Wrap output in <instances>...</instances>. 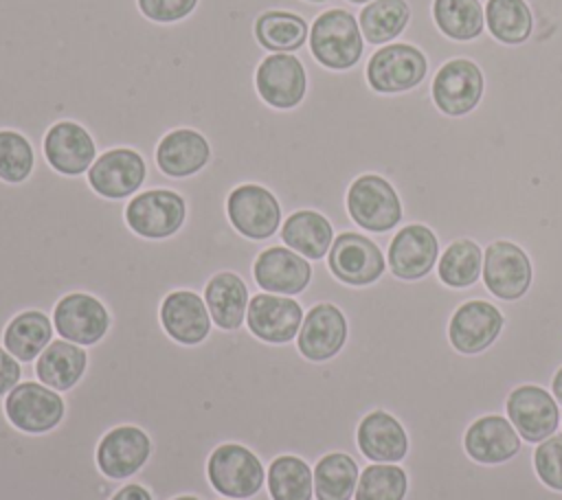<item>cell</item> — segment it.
Returning a JSON list of instances; mask_svg holds the SVG:
<instances>
[{
    "label": "cell",
    "instance_id": "obj_29",
    "mask_svg": "<svg viewBox=\"0 0 562 500\" xmlns=\"http://www.w3.org/2000/svg\"><path fill=\"white\" fill-rule=\"evenodd\" d=\"M53 318L40 309L15 314L2 333V346L22 364H33L55 338Z\"/></svg>",
    "mask_w": 562,
    "mask_h": 500
},
{
    "label": "cell",
    "instance_id": "obj_1",
    "mask_svg": "<svg viewBox=\"0 0 562 500\" xmlns=\"http://www.w3.org/2000/svg\"><path fill=\"white\" fill-rule=\"evenodd\" d=\"M310 53L327 70L342 72L360 64L364 37L353 11L329 7L310 22Z\"/></svg>",
    "mask_w": 562,
    "mask_h": 500
},
{
    "label": "cell",
    "instance_id": "obj_14",
    "mask_svg": "<svg viewBox=\"0 0 562 500\" xmlns=\"http://www.w3.org/2000/svg\"><path fill=\"white\" fill-rule=\"evenodd\" d=\"M53 325L59 338L79 346H92L105 338L112 318L103 300L88 292H70L53 307Z\"/></svg>",
    "mask_w": 562,
    "mask_h": 500
},
{
    "label": "cell",
    "instance_id": "obj_7",
    "mask_svg": "<svg viewBox=\"0 0 562 500\" xmlns=\"http://www.w3.org/2000/svg\"><path fill=\"white\" fill-rule=\"evenodd\" d=\"M428 75L426 55L406 42L384 44L364 64V79L378 94H397L417 88Z\"/></svg>",
    "mask_w": 562,
    "mask_h": 500
},
{
    "label": "cell",
    "instance_id": "obj_44",
    "mask_svg": "<svg viewBox=\"0 0 562 500\" xmlns=\"http://www.w3.org/2000/svg\"><path fill=\"white\" fill-rule=\"evenodd\" d=\"M171 500H202L200 496H193V493H182V496H176Z\"/></svg>",
    "mask_w": 562,
    "mask_h": 500
},
{
    "label": "cell",
    "instance_id": "obj_26",
    "mask_svg": "<svg viewBox=\"0 0 562 500\" xmlns=\"http://www.w3.org/2000/svg\"><path fill=\"white\" fill-rule=\"evenodd\" d=\"M277 237L283 246L307 261H323L334 243L336 230L323 213L314 208H299L283 219Z\"/></svg>",
    "mask_w": 562,
    "mask_h": 500
},
{
    "label": "cell",
    "instance_id": "obj_2",
    "mask_svg": "<svg viewBox=\"0 0 562 500\" xmlns=\"http://www.w3.org/2000/svg\"><path fill=\"white\" fill-rule=\"evenodd\" d=\"M151 456V439L138 425H116L108 430L94 447V476L68 500H81L103 476L108 480H130Z\"/></svg>",
    "mask_w": 562,
    "mask_h": 500
},
{
    "label": "cell",
    "instance_id": "obj_11",
    "mask_svg": "<svg viewBox=\"0 0 562 500\" xmlns=\"http://www.w3.org/2000/svg\"><path fill=\"white\" fill-rule=\"evenodd\" d=\"M86 180L90 189L105 200H130L147 180V162L136 149L112 147L97 156Z\"/></svg>",
    "mask_w": 562,
    "mask_h": 500
},
{
    "label": "cell",
    "instance_id": "obj_42",
    "mask_svg": "<svg viewBox=\"0 0 562 500\" xmlns=\"http://www.w3.org/2000/svg\"><path fill=\"white\" fill-rule=\"evenodd\" d=\"M110 500H154V496H151V491H149L145 485L130 480V482L121 485V487L110 496Z\"/></svg>",
    "mask_w": 562,
    "mask_h": 500
},
{
    "label": "cell",
    "instance_id": "obj_41",
    "mask_svg": "<svg viewBox=\"0 0 562 500\" xmlns=\"http://www.w3.org/2000/svg\"><path fill=\"white\" fill-rule=\"evenodd\" d=\"M22 379H24L22 362H18V360L0 344V399H4Z\"/></svg>",
    "mask_w": 562,
    "mask_h": 500
},
{
    "label": "cell",
    "instance_id": "obj_27",
    "mask_svg": "<svg viewBox=\"0 0 562 500\" xmlns=\"http://www.w3.org/2000/svg\"><path fill=\"white\" fill-rule=\"evenodd\" d=\"M202 296L217 329L235 331L246 325V309L252 294L239 274L228 270L213 274L204 285Z\"/></svg>",
    "mask_w": 562,
    "mask_h": 500
},
{
    "label": "cell",
    "instance_id": "obj_18",
    "mask_svg": "<svg viewBox=\"0 0 562 500\" xmlns=\"http://www.w3.org/2000/svg\"><path fill=\"white\" fill-rule=\"evenodd\" d=\"M439 239L426 224H404L389 241V272L400 281H422L428 276L439 257Z\"/></svg>",
    "mask_w": 562,
    "mask_h": 500
},
{
    "label": "cell",
    "instance_id": "obj_36",
    "mask_svg": "<svg viewBox=\"0 0 562 500\" xmlns=\"http://www.w3.org/2000/svg\"><path fill=\"white\" fill-rule=\"evenodd\" d=\"M432 20L454 42H470L483 33L485 11L479 0H432Z\"/></svg>",
    "mask_w": 562,
    "mask_h": 500
},
{
    "label": "cell",
    "instance_id": "obj_4",
    "mask_svg": "<svg viewBox=\"0 0 562 500\" xmlns=\"http://www.w3.org/2000/svg\"><path fill=\"white\" fill-rule=\"evenodd\" d=\"M206 480L222 498L248 500L266 487V465L250 447L222 443L206 458Z\"/></svg>",
    "mask_w": 562,
    "mask_h": 500
},
{
    "label": "cell",
    "instance_id": "obj_34",
    "mask_svg": "<svg viewBox=\"0 0 562 500\" xmlns=\"http://www.w3.org/2000/svg\"><path fill=\"white\" fill-rule=\"evenodd\" d=\"M411 22L406 0H373L358 13V24L369 46H384L400 37Z\"/></svg>",
    "mask_w": 562,
    "mask_h": 500
},
{
    "label": "cell",
    "instance_id": "obj_6",
    "mask_svg": "<svg viewBox=\"0 0 562 500\" xmlns=\"http://www.w3.org/2000/svg\"><path fill=\"white\" fill-rule=\"evenodd\" d=\"M226 217L231 226L250 241L281 243L277 232L283 224V211L277 195L263 184H239L226 197Z\"/></svg>",
    "mask_w": 562,
    "mask_h": 500
},
{
    "label": "cell",
    "instance_id": "obj_30",
    "mask_svg": "<svg viewBox=\"0 0 562 500\" xmlns=\"http://www.w3.org/2000/svg\"><path fill=\"white\" fill-rule=\"evenodd\" d=\"M252 33L266 53H299L310 37V22L294 11L268 9L257 15Z\"/></svg>",
    "mask_w": 562,
    "mask_h": 500
},
{
    "label": "cell",
    "instance_id": "obj_33",
    "mask_svg": "<svg viewBox=\"0 0 562 500\" xmlns=\"http://www.w3.org/2000/svg\"><path fill=\"white\" fill-rule=\"evenodd\" d=\"M358 461L347 452H329L314 465V498L316 500H351L360 478Z\"/></svg>",
    "mask_w": 562,
    "mask_h": 500
},
{
    "label": "cell",
    "instance_id": "obj_37",
    "mask_svg": "<svg viewBox=\"0 0 562 500\" xmlns=\"http://www.w3.org/2000/svg\"><path fill=\"white\" fill-rule=\"evenodd\" d=\"M408 474L397 463H367L360 469L353 500H404Z\"/></svg>",
    "mask_w": 562,
    "mask_h": 500
},
{
    "label": "cell",
    "instance_id": "obj_47",
    "mask_svg": "<svg viewBox=\"0 0 562 500\" xmlns=\"http://www.w3.org/2000/svg\"><path fill=\"white\" fill-rule=\"evenodd\" d=\"M217 500H233V498H217Z\"/></svg>",
    "mask_w": 562,
    "mask_h": 500
},
{
    "label": "cell",
    "instance_id": "obj_28",
    "mask_svg": "<svg viewBox=\"0 0 562 500\" xmlns=\"http://www.w3.org/2000/svg\"><path fill=\"white\" fill-rule=\"evenodd\" d=\"M35 379L53 390L66 393L79 384L88 368V351L64 338H53V342L33 362Z\"/></svg>",
    "mask_w": 562,
    "mask_h": 500
},
{
    "label": "cell",
    "instance_id": "obj_23",
    "mask_svg": "<svg viewBox=\"0 0 562 500\" xmlns=\"http://www.w3.org/2000/svg\"><path fill=\"white\" fill-rule=\"evenodd\" d=\"M465 454L479 465H503L522 450V439L505 414H483L463 434Z\"/></svg>",
    "mask_w": 562,
    "mask_h": 500
},
{
    "label": "cell",
    "instance_id": "obj_22",
    "mask_svg": "<svg viewBox=\"0 0 562 500\" xmlns=\"http://www.w3.org/2000/svg\"><path fill=\"white\" fill-rule=\"evenodd\" d=\"M158 320L165 333L184 346L204 342L211 329L215 327L204 303V296L193 289L169 292L160 303Z\"/></svg>",
    "mask_w": 562,
    "mask_h": 500
},
{
    "label": "cell",
    "instance_id": "obj_39",
    "mask_svg": "<svg viewBox=\"0 0 562 500\" xmlns=\"http://www.w3.org/2000/svg\"><path fill=\"white\" fill-rule=\"evenodd\" d=\"M531 463L538 480L551 491L562 493V432L536 443Z\"/></svg>",
    "mask_w": 562,
    "mask_h": 500
},
{
    "label": "cell",
    "instance_id": "obj_5",
    "mask_svg": "<svg viewBox=\"0 0 562 500\" xmlns=\"http://www.w3.org/2000/svg\"><path fill=\"white\" fill-rule=\"evenodd\" d=\"M123 219L127 228L143 239H169L187 221V202L171 189H143L125 200Z\"/></svg>",
    "mask_w": 562,
    "mask_h": 500
},
{
    "label": "cell",
    "instance_id": "obj_24",
    "mask_svg": "<svg viewBox=\"0 0 562 500\" xmlns=\"http://www.w3.org/2000/svg\"><path fill=\"white\" fill-rule=\"evenodd\" d=\"M356 443L369 463H402L408 454V434L386 410H371L360 419Z\"/></svg>",
    "mask_w": 562,
    "mask_h": 500
},
{
    "label": "cell",
    "instance_id": "obj_32",
    "mask_svg": "<svg viewBox=\"0 0 562 500\" xmlns=\"http://www.w3.org/2000/svg\"><path fill=\"white\" fill-rule=\"evenodd\" d=\"M483 272V246L470 237L450 241L437 265V281L450 289H468L481 281Z\"/></svg>",
    "mask_w": 562,
    "mask_h": 500
},
{
    "label": "cell",
    "instance_id": "obj_25",
    "mask_svg": "<svg viewBox=\"0 0 562 500\" xmlns=\"http://www.w3.org/2000/svg\"><path fill=\"white\" fill-rule=\"evenodd\" d=\"M154 160L167 178H191L211 162V145L198 129L178 127L158 140Z\"/></svg>",
    "mask_w": 562,
    "mask_h": 500
},
{
    "label": "cell",
    "instance_id": "obj_46",
    "mask_svg": "<svg viewBox=\"0 0 562 500\" xmlns=\"http://www.w3.org/2000/svg\"><path fill=\"white\" fill-rule=\"evenodd\" d=\"M345 2H349V4L353 7V4H369V2H373V0H345Z\"/></svg>",
    "mask_w": 562,
    "mask_h": 500
},
{
    "label": "cell",
    "instance_id": "obj_12",
    "mask_svg": "<svg viewBox=\"0 0 562 500\" xmlns=\"http://www.w3.org/2000/svg\"><path fill=\"white\" fill-rule=\"evenodd\" d=\"M257 96L274 110H292L307 94V70L296 53H268L255 70Z\"/></svg>",
    "mask_w": 562,
    "mask_h": 500
},
{
    "label": "cell",
    "instance_id": "obj_43",
    "mask_svg": "<svg viewBox=\"0 0 562 500\" xmlns=\"http://www.w3.org/2000/svg\"><path fill=\"white\" fill-rule=\"evenodd\" d=\"M551 395L555 397V401L562 406V366L555 371V375H553V382H551Z\"/></svg>",
    "mask_w": 562,
    "mask_h": 500
},
{
    "label": "cell",
    "instance_id": "obj_17",
    "mask_svg": "<svg viewBox=\"0 0 562 500\" xmlns=\"http://www.w3.org/2000/svg\"><path fill=\"white\" fill-rule=\"evenodd\" d=\"M99 149L92 134L77 121L53 123L42 138V158L61 175H86Z\"/></svg>",
    "mask_w": 562,
    "mask_h": 500
},
{
    "label": "cell",
    "instance_id": "obj_38",
    "mask_svg": "<svg viewBox=\"0 0 562 500\" xmlns=\"http://www.w3.org/2000/svg\"><path fill=\"white\" fill-rule=\"evenodd\" d=\"M33 169V143L15 129H0V180L7 184H22L29 180Z\"/></svg>",
    "mask_w": 562,
    "mask_h": 500
},
{
    "label": "cell",
    "instance_id": "obj_19",
    "mask_svg": "<svg viewBox=\"0 0 562 500\" xmlns=\"http://www.w3.org/2000/svg\"><path fill=\"white\" fill-rule=\"evenodd\" d=\"M430 94L439 112L446 116H463L472 112L483 96V72L474 61L454 57L435 72Z\"/></svg>",
    "mask_w": 562,
    "mask_h": 500
},
{
    "label": "cell",
    "instance_id": "obj_31",
    "mask_svg": "<svg viewBox=\"0 0 562 500\" xmlns=\"http://www.w3.org/2000/svg\"><path fill=\"white\" fill-rule=\"evenodd\" d=\"M270 500H314V471L296 454H279L266 465Z\"/></svg>",
    "mask_w": 562,
    "mask_h": 500
},
{
    "label": "cell",
    "instance_id": "obj_40",
    "mask_svg": "<svg viewBox=\"0 0 562 500\" xmlns=\"http://www.w3.org/2000/svg\"><path fill=\"white\" fill-rule=\"evenodd\" d=\"M200 0H136L138 11L156 24H173L189 18Z\"/></svg>",
    "mask_w": 562,
    "mask_h": 500
},
{
    "label": "cell",
    "instance_id": "obj_16",
    "mask_svg": "<svg viewBox=\"0 0 562 500\" xmlns=\"http://www.w3.org/2000/svg\"><path fill=\"white\" fill-rule=\"evenodd\" d=\"M505 325L503 311L485 298H470L454 307L448 320V340L461 355L487 351Z\"/></svg>",
    "mask_w": 562,
    "mask_h": 500
},
{
    "label": "cell",
    "instance_id": "obj_45",
    "mask_svg": "<svg viewBox=\"0 0 562 500\" xmlns=\"http://www.w3.org/2000/svg\"><path fill=\"white\" fill-rule=\"evenodd\" d=\"M303 2H307V4H329V2H336V0H303Z\"/></svg>",
    "mask_w": 562,
    "mask_h": 500
},
{
    "label": "cell",
    "instance_id": "obj_35",
    "mask_svg": "<svg viewBox=\"0 0 562 500\" xmlns=\"http://www.w3.org/2000/svg\"><path fill=\"white\" fill-rule=\"evenodd\" d=\"M485 22L492 37L507 46L527 42L533 31V15L525 0H487Z\"/></svg>",
    "mask_w": 562,
    "mask_h": 500
},
{
    "label": "cell",
    "instance_id": "obj_20",
    "mask_svg": "<svg viewBox=\"0 0 562 500\" xmlns=\"http://www.w3.org/2000/svg\"><path fill=\"white\" fill-rule=\"evenodd\" d=\"M347 336L349 322L342 309L334 303H316L305 311L294 344L305 360L327 362L342 351Z\"/></svg>",
    "mask_w": 562,
    "mask_h": 500
},
{
    "label": "cell",
    "instance_id": "obj_13",
    "mask_svg": "<svg viewBox=\"0 0 562 500\" xmlns=\"http://www.w3.org/2000/svg\"><path fill=\"white\" fill-rule=\"evenodd\" d=\"M505 417L512 421L522 443L536 445L558 432L560 404L551 390L538 384H520L507 395Z\"/></svg>",
    "mask_w": 562,
    "mask_h": 500
},
{
    "label": "cell",
    "instance_id": "obj_9",
    "mask_svg": "<svg viewBox=\"0 0 562 500\" xmlns=\"http://www.w3.org/2000/svg\"><path fill=\"white\" fill-rule=\"evenodd\" d=\"M325 263L331 276L349 287L373 285L386 272L382 248L360 230L338 232L325 257Z\"/></svg>",
    "mask_w": 562,
    "mask_h": 500
},
{
    "label": "cell",
    "instance_id": "obj_15",
    "mask_svg": "<svg viewBox=\"0 0 562 500\" xmlns=\"http://www.w3.org/2000/svg\"><path fill=\"white\" fill-rule=\"evenodd\" d=\"M305 318V307L294 296L257 292L246 309L248 331L268 344L294 342Z\"/></svg>",
    "mask_w": 562,
    "mask_h": 500
},
{
    "label": "cell",
    "instance_id": "obj_10",
    "mask_svg": "<svg viewBox=\"0 0 562 500\" xmlns=\"http://www.w3.org/2000/svg\"><path fill=\"white\" fill-rule=\"evenodd\" d=\"M481 281L496 300H520L533 283L531 259L518 243L496 239L483 248Z\"/></svg>",
    "mask_w": 562,
    "mask_h": 500
},
{
    "label": "cell",
    "instance_id": "obj_3",
    "mask_svg": "<svg viewBox=\"0 0 562 500\" xmlns=\"http://www.w3.org/2000/svg\"><path fill=\"white\" fill-rule=\"evenodd\" d=\"M345 206L351 221L371 235H389L404 217L400 193L380 173L358 175L347 189Z\"/></svg>",
    "mask_w": 562,
    "mask_h": 500
},
{
    "label": "cell",
    "instance_id": "obj_21",
    "mask_svg": "<svg viewBox=\"0 0 562 500\" xmlns=\"http://www.w3.org/2000/svg\"><path fill=\"white\" fill-rule=\"evenodd\" d=\"M252 279L259 292L299 296L312 281V261L283 243H272L255 257Z\"/></svg>",
    "mask_w": 562,
    "mask_h": 500
},
{
    "label": "cell",
    "instance_id": "obj_8",
    "mask_svg": "<svg viewBox=\"0 0 562 500\" xmlns=\"http://www.w3.org/2000/svg\"><path fill=\"white\" fill-rule=\"evenodd\" d=\"M2 412L15 430L24 434H44L61 423L66 401L59 390H53L37 379H22L2 399Z\"/></svg>",
    "mask_w": 562,
    "mask_h": 500
}]
</instances>
